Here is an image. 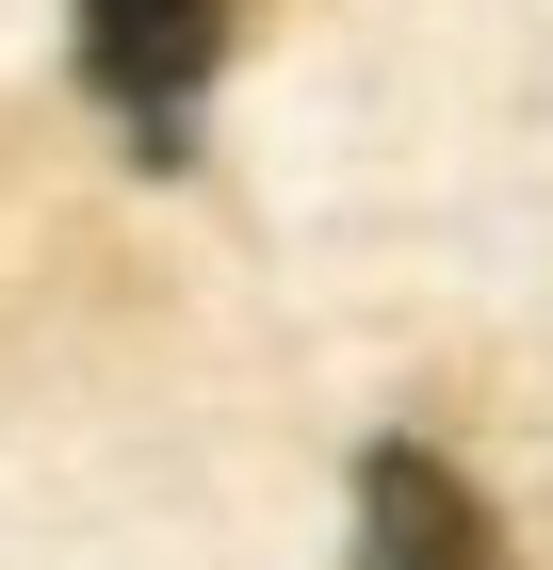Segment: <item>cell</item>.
I'll list each match as a JSON object with an SVG mask.
<instances>
[{
	"instance_id": "obj_1",
	"label": "cell",
	"mask_w": 553,
	"mask_h": 570,
	"mask_svg": "<svg viewBox=\"0 0 553 570\" xmlns=\"http://www.w3.org/2000/svg\"><path fill=\"white\" fill-rule=\"evenodd\" d=\"M213 66H228V0H82V98L147 164H196Z\"/></svg>"
},
{
	"instance_id": "obj_2",
	"label": "cell",
	"mask_w": 553,
	"mask_h": 570,
	"mask_svg": "<svg viewBox=\"0 0 553 570\" xmlns=\"http://www.w3.org/2000/svg\"><path fill=\"white\" fill-rule=\"evenodd\" d=\"M358 570H521V554L440 440H375L358 456Z\"/></svg>"
}]
</instances>
